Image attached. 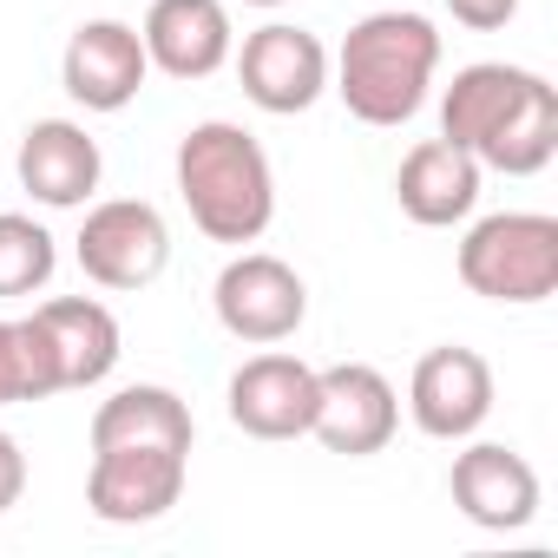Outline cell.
<instances>
[{
	"label": "cell",
	"instance_id": "cell-6",
	"mask_svg": "<svg viewBox=\"0 0 558 558\" xmlns=\"http://www.w3.org/2000/svg\"><path fill=\"white\" fill-rule=\"evenodd\" d=\"M210 310L217 323L250 342V349H276V342H290L310 316V290H303V276L283 263V256H269V250H243L217 269V290H210Z\"/></svg>",
	"mask_w": 558,
	"mask_h": 558
},
{
	"label": "cell",
	"instance_id": "cell-14",
	"mask_svg": "<svg viewBox=\"0 0 558 558\" xmlns=\"http://www.w3.org/2000/svg\"><path fill=\"white\" fill-rule=\"evenodd\" d=\"M14 171H21V191L47 210H80L93 191H99V138L73 119H40L27 125L21 151H14Z\"/></svg>",
	"mask_w": 558,
	"mask_h": 558
},
{
	"label": "cell",
	"instance_id": "cell-19",
	"mask_svg": "<svg viewBox=\"0 0 558 558\" xmlns=\"http://www.w3.org/2000/svg\"><path fill=\"white\" fill-rule=\"evenodd\" d=\"M14 401H40V388H34V362H27L21 323L0 316V408H14Z\"/></svg>",
	"mask_w": 558,
	"mask_h": 558
},
{
	"label": "cell",
	"instance_id": "cell-3",
	"mask_svg": "<svg viewBox=\"0 0 558 558\" xmlns=\"http://www.w3.org/2000/svg\"><path fill=\"white\" fill-rule=\"evenodd\" d=\"M434 73H440V34L427 14L401 8V0L381 14H362L336 53V93L375 132L408 125L427 106Z\"/></svg>",
	"mask_w": 558,
	"mask_h": 558
},
{
	"label": "cell",
	"instance_id": "cell-10",
	"mask_svg": "<svg viewBox=\"0 0 558 558\" xmlns=\"http://www.w3.org/2000/svg\"><path fill=\"white\" fill-rule=\"evenodd\" d=\"M408 414L427 440H466L486 427L493 414V368L480 349H427L414 362V381H408Z\"/></svg>",
	"mask_w": 558,
	"mask_h": 558
},
{
	"label": "cell",
	"instance_id": "cell-18",
	"mask_svg": "<svg viewBox=\"0 0 558 558\" xmlns=\"http://www.w3.org/2000/svg\"><path fill=\"white\" fill-rule=\"evenodd\" d=\"M60 269V250H53V230L21 217V210H0V303H21V296H40Z\"/></svg>",
	"mask_w": 558,
	"mask_h": 558
},
{
	"label": "cell",
	"instance_id": "cell-13",
	"mask_svg": "<svg viewBox=\"0 0 558 558\" xmlns=\"http://www.w3.org/2000/svg\"><path fill=\"white\" fill-rule=\"evenodd\" d=\"M447 493L480 532H525L538 519V473L525 453H512L499 440H473L466 453H453Z\"/></svg>",
	"mask_w": 558,
	"mask_h": 558
},
{
	"label": "cell",
	"instance_id": "cell-8",
	"mask_svg": "<svg viewBox=\"0 0 558 558\" xmlns=\"http://www.w3.org/2000/svg\"><path fill=\"white\" fill-rule=\"evenodd\" d=\"M236 80H243V99L269 119H296L310 112L323 93H329V47L310 34V27H290V21H269L243 40L236 53Z\"/></svg>",
	"mask_w": 558,
	"mask_h": 558
},
{
	"label": "cell",
	"instance_id": "cell-7",
	"mask_svg": "<svg viewBox=\"0 0 558 558\" xmlns=\"http://www.w3.org/2000/svg\"><path fill=\"white\" fill-rule=\"evenodd\" d=\"M73 256L86 269V283H99V290H145L171 263V230L145 197H106L86 210Z\"/></svg>",
	"mask_w": 558,
	"mask_h": 558
},
{
	"label": "cell",
	"instance_id": "cell-17",
	"mask_svg": "<svg viewBox=\"0 0 558 558\" xmlns=\"http://www.w3.org/2000/svg\"><path fill=\"white\" fill-rule=\"evenodd\" d=\"M480 178H486V171H480L473 151H460L453 138H421V145L401 158V171H395V197H401V210H408L414 223L447 230V223H466V217H473Z\"/></svg>",
	"mask_w": 558,
	"mask_h": 558
},
{
	"label": "cell",
	"instance_id": "cell-11",
	"mask_svg": "<svg viewBox=\"0 0 558 558\" xmlns=\"http://www.w3.org/2000/svg\"><path fill=\"white\" fill-rule=\"evenodd\" d=\"M145 73H151L145 40L125 21H86V27H73V40L60 53V86L86 112H125L145 93Z\"/></svg>",
	"mask_w": 558,
	"mask_h": 558
},
{
	"label": "cell",
	"instance_id": "cell-22",
	"mask_svg": "<svg viewBox=\"0 0 558 558\" xmlns=\"http://www.w3.org/2000/svg\"><path fill=\"white\" fill-rule=\"evenodd\" d=\"M250 8H290V0H250Z\"/></svg>",
	"mask_w": 558,
	"mask_h": 558
},
{
	"label": "cell",
	"instance_id": "cell-12",
	"mask_svg": "<svg viewBox=\"0 0 558 558\" xmlns=\"http://www.w3.org/2000/svg\"><path fill=\"white\" fill-rule=\"evenodd\" d=\"M230 421L250 440H303L316 421V368L303 355H250L230 375Z\"/></svg>",
	"mask_w": 558,
	"mask_h": 558
},
{
	"label": "cell",
	"instance_id": "cell-2",
	"mask_svg": "<svg viewBox=\"0 0 558 558\" xmlns=\"http://www.w3.org/2000/svg\"><path fill=\"white\" fill-rule=\"evenodd\" d=\"M440 138L473 151L480 171L538 178L558 158V93L551 80L506 60L460 66L453 86L440 93Z\"/></svg>",
	"mask_w": 558,
	"mask_h": 558
},
{
	"label": "cell",
	"instance_id": "cell-16",
	"mask_svg": "<svg viewBox=\"0 0 558 558\" xmlns=\"http://www.w3.org/2000/svg\"><path fill=\"white\" fill-rule=\"evenodd\" d=\"M34 329H40V349L53 362L60 395L66 388H99L119 368V316L106 303H93V296H53V303H40Z\"/></svg>",
	"mask_w": 558,
	"mask_h": 558
},
{
	"label": "cell",
	"instance_id": "cell-1",
	"mask_svg": "<svg viewBox=\"0 0 558 558\" xmlns=\"http://www.w3.org/2000/svg\"><path fill=\"white\" fill-rule=\"evenodd\" d=\"M191 408L158 388H119L93 414V473H86V506L106 525H151L184 499L191 473Z\"/></svg>",
	"mask_w": 558,
	"mask_h": 558
},
{
	"label": "cell",
	"instance_id": "cell-20",
	"mask_svg": "<svg viewBox=\"0 0 558 558\" xmlns=\"http://www.w3.org/2000/svg\"><path fill=\"white\" fill-rule=\"evenodd\" d=\"M447 14L473 34H499L512 14H519V0H447Z\"/></svg>",
	"mask_w": 558,
	"mask_h": 558
},
{
	"label": "cell",
	"instance_id": "cell-5",
	"mask_svg": "<svg viewBox=\"0 0 558 558\" xmlns=\"http://www.w3.org/2000/svg\"><path fill=\"white\" fill-rule=\"evenodd\" d=\"M460 283L486 303H545L558 296V217L499 210L460 236Z\"/></svg>",
	"mask_w": 558,
	"mask_h": 558
},
{
	"label": "cell",
	"instance_id": "cell-9",
	"mask_svg": "<svg viewBox=\"0 0 558 558\" xmlns=\"http://www.w3.org/2000/svg\"><path fill=\"white\" fill-rule=\"evenodd\" d=\"M401 427V395L381 368L368 362H336V368H316V421L310 434L342 453V460H368L395 440Z\"/></svg>",
	"mask_w": 558,
	"mask_h": 558
},
{
	"label": "cell",
	"instance_id": "cell-4",
	"mask_svg": "<svg viewBox=\"0 0 558 558\" xmlns=\"http://www.w3.org/2000/svg\"><path fill=\"white\" fill-rule=\"evenodd\" d=\"M178 197L210 243H256L276 217V171L243 125L204 119L178 138Z\"/></svg>",
	"mask_w": 558,
	"mask_h": 558
},
{
	"label": "cell",
	"instance_id": "cell-15",
	"mask_svg": "<svg viewBox=\"0 0 558 558\" xmlns=\"http://www.w3.org/2000/svg\"><path fill=\"white\" fill-rule=\"evenodd\" d=\"M138 40H145V60L165 80H210L236 47L223 0H151Z\"/></svg>",
	"mask_w": 558,
	"mask_h": 558
},
{
	"label": "cell",
	"instance_id": "cell-21",
	"mask_svg": "<svg viewBox=\"0 0 558 558\" xmlns=\"http://www.w3.org/2000/svg\"><path fill=\"white\" fill-rule=\"evenodd\" d=\"M21 493H27V453H21V440L8 427H0V512H14Z\"/></svg>",
	"mask_w": 558,
	"mask_h": 558
}]
</instances>
